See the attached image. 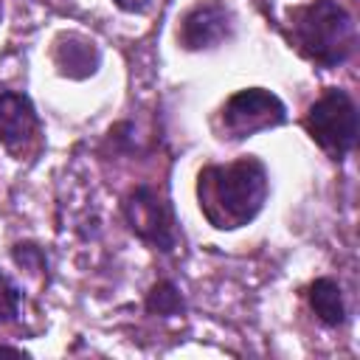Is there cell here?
<instances>
[{"label": "cell", "instance_id": "1", "mask_svg": "<svg viewBox=\"0 0 360 360\" xmlns=\"http://www.w3.org/2000/svg\"><path fill=\"white\" fill-rule=\"evenodd\" d=\"M267 188L264 163L256 158H239L225 166H205L197 180V200L214 228L233 231L259 217Z\"/></svg>", "mask_w": 360, "mask_h": 360}, {"label": "cell", "instance_id": "2", "mask_svg": "<svg viewBox=\"0 0 360 360\" xmlns=\"http://www.w3.org/2000/svg\"><path fill=\"white\" fill-rule=\"evenodd\" d=\"M290 25L298 51L323 68L343 65L357 48L354 17L338 0H312L292 8Z\"/></svg>", "mask_w": 360, "mask_h": 360}, {"label": "cell", "instance_id": "3", "mask_svg": "<svg viewBox=\"0 0 360 360\" xmlns=\"http://www.w3.org/2000/svg\"><path fill=\"white\" fill-rule=\"evenodd\" d=\"M304 127L332 160H343L357 143V107L346 90L329 87L309 107Z\"/></svg>", "mask_w": 360, "mask_h": 360}, {"label": "cell", "instance_id": "4", "mask_svg": "<svg viewBox=\"0 0 360 360\" xmlns=\"http://www.w3.org/2000/svg\"><path fill=\"white\" fill-rule=\"evenodd\" d=\"M219 118H222V132L231 141H242L256 132L281 127L287 121V107L276 93L264 87H245L236 90L222 104Z\"/></svg>", "mask_w": 360, "mask_h": 360}, {"label": "cell", "instance_id": "5", "mask_svg": "<svg viewBox=\"0 0 360 360\" xmlns=\"http://www.w3.org/2000/svg\"><path fill=\"white\" fill-rule=\"evenodd\" d=\"M124 217H127V225L132 228V233L141 236L143 242L155 245L158 250H172L177 245L172 208L155 188H149V186L132 188L124 202Z\"/></svg>", "mask_w": 360, "mask_h": 360}, {"label": "cell", "instance_id": "6", "mask_svg": "<svg viewBox=\"0 0 360 360\" xmlns=\"http://www.w3.org/2000/svg\"><path fill=\"white\" fill-rule=\"evenodd\" d=\"M233 34V11L222 0H200L194 3L183 22H180V45L188 51H202L214 48Z\"/></svg>", "mask_w": 360, "mask_h": 360}, {"label": "cell", "instance_id": "7", "mask_svg": "<svg viewBox=\"0 0 360 360\" xmlns=\"http://www.w3.org/2000/svg\"><path fill=\"white\" fill-rule=\"evenodd\" d=\"M34 129H37V112L31 101L20 93L0 87V143L14 152L31 141Z\"/></svg>", "mask_w": 360, "mask_h": 360}, {"label": "cell", "instance_id": "8", "mask_svg": "<svg viewBox=\"0 0 360 360\" xmlns=\"http://www.w3.org/2000/svg\"><path fill=\"white\" fill-rule=\"evenodd\" d=\"M53 65L68 79H87L101 65V51L93 39L79 34H62L53 45Z\"/></svg>", "mask_w": 360, "mask_h": 360}, {"label": "cell", "instance_id": "9", "mask_svg": "<svg viewBox=\"0 0 360 360\" xmlns=\"http://www.w3.org/2000/svg\"><path fill=\"white\" fill-rule=\"evenodd\" d=\"M309 307L318 315L321 323L326 326H340L346 321V304H343V292L340 284L329 276L315 278L309 287Z\"/></svg>", "mask_w": 360, "mask_h": 360}, {"label": "cell", "instance_id": "10", "mask_svg": "<svg viewBox=\"0 0 360 360\" xmlns=\"http://www.w3.org/2000/svg\"><path fill=\"white\" fill-rule=\"evenodd\" d=\"M146 309L149 312H158L163 318L180 315L183 312V298H180V292H177V287L172 281H158L149 290V295H146Z\"/></svg>", "mask_w": 360, "mask_h": 360}, {"label": "cell", "instance_id": "11", "mask_svg": "<svg viewBox=\"0 0 360 360\" xmlns=\"http://www.w3.org/2000/svg\"><path fill=\"white\" fill-rule=\"evenodd\" d=\"M20 301H22L20 287L0 270V323H11V321L17 318Z\"/></svg>", "mask_w": 360, "mask_h": 360}, {"label": "cell", "instance_id": "12", "mask_svg": "<svg viewBox=\"0 0 360 360\" xmlns=\"http://www.w3.org/2000/svg\"><path fill=\"white\" fill-rule=\"evenodd\" d=\"M118 8H124V11H129V14H141V11H146L149 6H152V0H112Z\"/></svg>", "mask_w": 360, "mask_h": 360}, {"label": "cell", "instance_id": "13", "mask_svg": "<svg viewBox=\"0 0 360 360\" xmlns=\"http://www.w3.org/2000/svg\"><path fill=\"white\" fill-rule=\"evenodd\" d=\"M0 354H22V349H17V346H0Z\"/></svg>", "mask_w": 360, "mask_h": 360}, {"label": "cell", "instance_id": "14", "mask_svg": "<svg viewBox=\"0 0 360 360\" xmlns=\"http://www.w3.org/2000/svg\"><path fill=\"white\" fill-rule=\"evenodd\" d=\"M0 20H3V3H0Z\"/></svg>", "mask_w": 360, "mask_h": 360}]
</instances>
